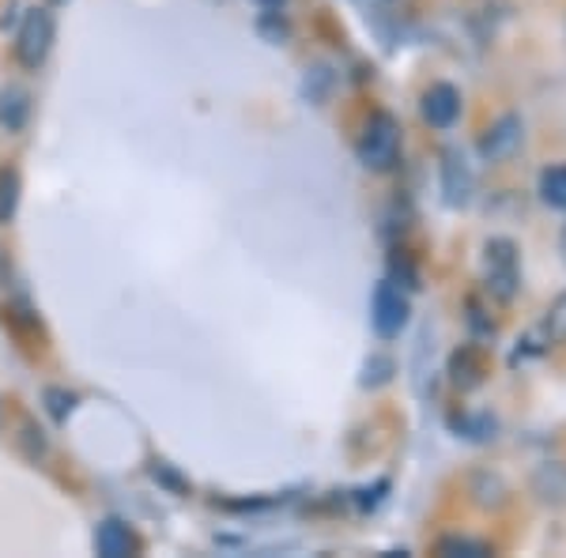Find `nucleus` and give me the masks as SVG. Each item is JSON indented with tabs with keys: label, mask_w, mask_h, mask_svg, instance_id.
Listing matches in <instances>:
<instances>
[{
	"label": "nucleus",
	"mask_w": 566,
	"mask_h": 558,
	"mask_svg": "<svg viewBox=\"0 0 566 558\" xmlns=\"http://www.w3.org/2000/svg\"><path fill=\"white\" fill-rule=\"evenodd\" d=\"M355 155H359V162L367 170H392L400 159V125L397 117L386 114V109H378V114L367 117V125H363L359 133V144H355Z\"/></svg>",
	"instance_id": "obj_1"
},
{
	"label": "nucleus",
	"mask_w": 566,
	"mask_h": 558,
	"mask_svg": "<svg viewBox=\"0 0 566 558\" xmlns=\"http://www.w3.org/2000/svg\"><path fill=\"white\" fill-rule=\"evenodd\" d=\"M0 423H4V400H0Z\"/></svg>",
	"instance_id": "obj_20"
},
{
	"label": "nucleus",
	"mask_w": 566,
	"mask_h": 558,
	"mask_svg": "<svg viewBox=\"0 0 566 558\" xmlns=\"http://www.w3.org/2000/svg\"><path fill=\"white\" fill-rule=\"evenodd\" d=\"M480 483H483L480 494H476V502H480V506H491V509L502 506V498H506V487H502V483L495 480V475H491V480H488V475H483Z\"/></svg>",
	"instance_id": "obj_17"
},
{
	"label": "nucleus",
	"mask_w": 566,
	"mask_h": 558,
	"mask_svg": "<svg viewBox=\"0 0 566 558\" xmlns=\"http://www.w3.org/2000/svg\"><path fill=\"white\" fill-rule=\"evenodd\" d=\"M483 370H488V362H483V355L476 351V347H464V351L453 355V381H458L461 389L480 386Z\"/></svg>",
	"instance_id": "obj_11"
},
{
	"label": "nucleus",
	"mask_w": 566,
	"mask_h": 558,
	"mask_svg": "<svg viewBox=\"0 0 566 558\" xmlns=\"http://www.w3.org/2000/svg\"><path fill=\"white\" fill-rule=\"evenodd\" d=\"M53 4H65V0H53Z\"/></svg>",
	"instance_id": "obj_22"
},
{
	"label": "nucleus",
	"mask_w": 566,
	"mask_h": 558,
	"mask_svg": "<svg viewBox=\"0 0 566 558\" xmlns=\"http://www.w3.org/2000/svg\"><path fill=\"white\" fill-rule=\"evenodd\" d=\"M559 253H563V261H566V227H563V234H559Z\"/></svg>",
	"instance_id": "obj_19"
},
{
	"label": "nucleus",
	"mask_w": 566,
	"mask_h": 558,
	"mask_svg": "<svg viewBox=\"0 0 566 558\" xmlns=\"http://www.w3.org/2000/svg\"><path fill=\"white\" fill-rule=\"evenodd\" d=\"M31 117V95L23 87H4L0 91V125L8 133H20Z\"/></svg>",
	"instance_id": "obj_10"
},
{
	"label": "nucleus",
	"mask_w": 566,
	"mask_h": 558,
	"mask_svg": "<svg viewBox=\"0 0 566 558\" xmlns=\"http://www.w3.org/2000/svg\"><path fill=\"white\" fill-rule=\"evenodd\" d=\"M438 555L483 558V555H491V547H488V544H480V539H469V536H446L442 544H438Z\"/></svg>",
	"instance_id": "obj_15"
},
{
	"label": "nucleus",
	"mask_w": 566,
	"mask_h": 558,
	"mask_svg": "<svg viewBox=\"0 0 566 558\" xmlns=\"http://www.w3.org/2000/svg\"><path fill=\"white\" fill-rule=\"evenodd\" d=\"M53 39H57L53 15L45 12V8H31V12L23 15L20 31H15V61H20L23 69H42L53 50Z\"/></svg>",
	"instance_id": "obj_3"
},
{
	"label": "nucleus",
	"mask_w": 566,
	"mask_h": 558,
	"mask_svg": "<svg viewBox=\"0 0 566 558\" xmlns=\"http://www.w3.org/2000/svg\"><path fill=\"white\" fill-rule=\"evenodd\" d=\"M392 370H397V366H392L389 355H370V359H367V370H363V386H367V389L386 386V381L392 378Z\"/></svg>",
	"instance_id": "obj_16"
},
{
	"label": "nucleus",
	"mask_w": 566,
	"mask_h": 558,
	"mask_svg": "<svg viewBox=\"0 0 566 558\" xmlns=\"http://www.w3.org/2000/svg\"><path fill=\"white\" fill-rule=\"evenodd\" d=\"M95 551L103 558H129L136 551L133 528L125 525V520H117V517L103 520V525H98V533H95Z\"/></svg>",
	"instance_id": "obj_8"
},
{
	"label": "nucleus",
	"mask_w": 566,
	"mask_h": 558,
	"mask_svg": "<svg viewBox=\"0 0 566 558\" xmlns=\"http://www.w3.org/2000/svg\"><path fill=\"white\" fill-rule=\"evenodd\" d=\"M408 298L400 295L392 283H378V291H374V302H370V325L374 333L381 336V340H392V336L405 333L408 325Z\"/></svg>",
	"instance_id": "obj_4"
},
{
	"label": "nucleus",
	"mask_w": 566,
	"mask_h": 558,
	"mask_svg": "<svg viewBox=\"0 0 566 558\" xmlns=\"http://www.w3.org/2000/svg\"><path fill=\"white\" fill-rule=\"evenodd\" d=\"M261 4H276V0H261Z\"/></svg>",
	"instance_id": "obj_21"
},
{
	"label": "nucleus",
	"mask_w": 566,
	"mask_h": 558,
	"mask_svg": "<svg viewBox=\"0 0 566 558\" xmlns=\"http://www.w3.org/2000/svg\"><path fill=\"white\" fill-rule=\"evenodd\" d=\"M525 144V122L517 114H506L480 136V155L483 162H506L522 151Z\"/></svg>",
	"instance_id": "obj_5"
},
{
	"label": "nucleus",
	"mask_w": 566,
	"mask_h": 558,
	"mask_svg": "<svg viewBox=\"0 0 566 558\" xmlns=\"http://www.w3.org/2000/svg\"><path fill=\"white\" fill-rule=\"evenodd\" d=\"M544 336H547V344H566V291L552 302V306H547Z\"/></svg>",
	"instance_id": "obj_14"
},
{
	"label": "nucleus",
	"mask_w": 566,
	"mask_h": 558,
	"mask_svg": "<svg viewBox=\"0 0 566 558\" xmlns=\"http://www.w3.org/2000/svg\"><path fill=\"white\" fill-rule=\"evenodd\" d=\"M15 208H20V170L4 167L0 170V223H12Z\"/></svg>",
	"instance_id": "obj_12"
},
{
	"label": "nucleus",
	"mask_w": 566,
	"mask_h": 558,
	"mask_svg": "<svg viewBox=\"0 0 566 558\" xmlns=\"http://www.w3.org/2000/svg\"><path fill=\"white\" fill-rule=\"evenodd\" d=\"M533 491L544 506L552 509H566V464L563 461H552V464H541L533 475Z\"/></svg>",
	"instance_id": "obj_9"
},
{
	"label": "nucleus",
	"mask_w": 566,
	"mask_h": 558,
	"mask_svg": "<svg viewBox=\"0 0 566 558\" xmlns=\"http://www.w3.org/2000/svg\"><path fill=\"white\" fill-rule=\"evenodd\" d=\"M461 117V91L453 84H431L423 91V122L431 129H450Z\"/></svg>",
	"instance_id": "obj_6"
},
{
	"label": "nucleus",
	"mask_w": 566,
	"mask_h": 558,
	"mask_svg": "<svg viewBox=\"0 0 566 558\" xmlns=\"http://www.w3.org/2000/svg\"><path fill=\"white\" fill-rule=\"evenodd\" d=\"M483 287L499 302H514L517 287H522V257L510 238H491L483 245Z\"/></svg>",
	"instance_id": "obj_2"
},
{
	"label": "nucleus",
	"mask_w": 566,
	"mask_h": 558,
	"mask_svg": "<svg viewBox=\"0 0 566 558\" xmlns=\"http://www.w3.org/2000/svg\"><path fill=\"white\" fill-rule=\"evenodd\" d=\"M442 197L450 208H464L472 197V170L458 148L442 155Z\"/></svg>",
	"instance_id": "obj_7"
},
{
	"label": "nucleus",
	"mask_w": 566,
	"mask_h": 558,
	"mask_svg": "<svg viewBox=\"0 0 566 558\" xmlns=\"http://www.w3.org/2000/svg\"><path fill=\"white\" fill-rule=\"evenodd\" d=\"M45 404H50V411L57 419H65L72 408H76V397L72 392H65V389H45Z\"/></svg>",
	"instance_id": "obj_18"
},
{
	"label": "nucleus",
	"mask_w": 566,
	"mask_h": 558,
	"mask_svg": "<svg viewBox=\"0 0 566 558\" xmlns=\"http://www.w3.org/2000/svg\"><path fill=\"white\" fill-rule=\"evenodd\" d=\"M541 197H544V204L563 208L566 212V162H559V167H547L541 173Z\"/></svg>",
	"instance_id": "obj_13"
}]
</instances>
